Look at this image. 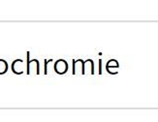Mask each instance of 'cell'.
Instances as JSON below:
<instances>
[{"label": "cell", "instance_id": "7a4b0ae2", "mask_svg": "<svg viewBox=\"0 0 158 122\" xmlns=\"http://www.w3.org/2000/svg\"><path fill=\"white\" fill-rule=\"evenodd\" d=\"M73 74H84V61L81 59L73 61Z\"/></svg>", "mask_w": 158, "mask_h": 122}, {"label": "cell", "instance_id": "3957f363", "mask_svg": "<svg viewBox=\"0 0 158 122\" xmlns=\"http://www.w3.org/2000/svg\"><path fill=\"white\" fill-rule=\"evenodd\" d=\"M23 69H24V66H23V60L18 59L16 61H14V63L12 64V70L14 71V73L15 74H23Z\"/></svg>", "mask_w": 158, "mask_h": 122}, {"label": "cell", "instance_id": "277c9868", "mask_svg": "<svg viewBox=\"0 0 158 122\" xmlns=\"http://www.w3.org/2000/svg\"><path fill=\"white\" fill-rule=\"evenodd\" d=\"M84 74H93V61L86 60L84 62Z\"/></svg>", "mask_w": 158, "mask_h": 122}, {"label": "cell", "instance_id": "6da1fadb", "mask_svg": "<svg viewBox=\"0 0 158 122\" xmlns=\"http://www.w3.org/2000/svg\"><path fill=\"white\" fill-rule=\"evenodd\" d=\"M54 71L58 75H64L68 71V63L64 59H59L54 63Z\"/></svg>", "mask_w": 158, "mask_h": 122}, {"label": "cell", "instance_id": "5b68a950", "mask_svg": "<svg viewBox=\"0 0 158 122\" xmlns=\"http://www.w3.org/2000/svg\"><path fill=\"white\" fill-rule=\"evenodd\" d=\"M8 71V63L4 59H0V75H4Z\"/></svg>", "mask_w": 158, "mask_h": 122}]
</instances>
